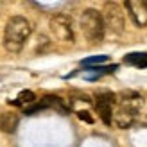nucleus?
Here are the masks:
<instances>
[{
    "label": "nucleus",
    "mask_w": 147,
    "mask_h": 147,
    "mask_svg": "<svg viewBox=\"0 0 147 147\" xmlns=\"http://www.w3.org/2000/svg\"><path fill=\"white\" fill-rule=\"evenodd\" d=\"M31 36V24L24 16H13L4 31V47L9 52H20Z\"/></svg>",
    "instance_id": "1"
},
{
    "label": "nucleus",
    "mask_w": 147,
    "mask_h": 147,
    "mask_svg": "<svg viewBox=\"0 0 147 147\" xmlns=\"http://www.w3.org/2000/svg\"><path fill=\"white\" fill-rule=\"evenodd\" d=\"M81 31H83L84 38L90 43H100L104 38V22H102V14L95 9H86L81 14Z\"/></svg>",
    "instance_id": "2"
},
{
    "label": "nucleus",
    "mask_w": 147,
    "mask_h": 147,
    "mask_svg": "<svg viewBox=\"0 0 147 147\" xmlns=\"http://www.w3.org/2000/svg\"><path fill=\"white\" fill-rule=\"evenodd\" d=\"M50 32L54 34V38L61 43H72L74 41V29L72 22L67 14H54L50 18Z\"/></svg>",
    "instance_id": "3"
},
{
    "label": "nucleus",
    "mask_w": 147,
    "mask_h": 147,
    "mask_svg": "<svg viewBox=\"0 0 147 147\" xmlns=\"http://www.w3.org/2000/svg\"><path fill=\"white\" fill-rule=\"evenodd\" d=\"M115 102H117V95L111 92H97V95H95L97 113L106 126H109L113 122V104Z\"/></svg>",
    "instance_id": "4"
},
{
    "label": "nucleus",
    "mask_w": 147,
    "mask_h": 147,
    "mask_svg": "<svg viewBox=\"0 0 147 147\" xmlns=\"http://www.w3.org/2000/svg\"><path fill=\"white\" fill-rule=\"evenodd\" d=\"M102 22H104V27H108L111 32L120 34L124 31V13L120 9V5L115 2H108L104 5V18H102Z\"/></svg>",
    "instance_id": "5"
},
{
    "label": "nucleus",
    "mask_w": 147,
    "mask_h": 147,
    "mask_svg": "<svg viewBox=\"0 0 147 147\" xmlns=\"http://www.w3.org/2000/svg\"><path fill=\"white\" fill-rule=\"evenodd\" d=\"M126 9L129 11L133 22L138 27H144L147 25V2H142V0H127L126 4Z\"/></svg>",
    "instance_id": "6"
},
{
    "label": "nucleus",
    "mask_w": 147,
    "mask_h": 147,
    "mask_svg": "<svg viewBox=\"0 0 147 147\" xmlns=\"http://www.w3.org/2000/svg\"><path fill=\"white\" fill-rule=\"evenodd\" d=\"M117 100H119V106L120 108H126V109H131V111L138 113L142 108V97L135 92H122L119 97H117Z\"/></svg>",
    "instance_id": "7"
},
{
    "label": "nucleus",
    "mask_w": 147,
    "mask_h": 147,
    "mask_svg": "<svg viewBox=\"0 0 147 147\" xmlns=\"http://www.w3.org/2000/svg\"><path fill=\"white\" fill-rule=\"evenodd\" d=\"M136 115H138V113L131 111V109H126V108H120V106H119V109L113 113V122L117 124V127L126 129V127H129L131 124L135 122Z\"/></svg>",
    "instance_id": "8"
},
{
    "label": "nucleus",
    "mask_w": 147,
    "mask_h": 147,
    "mask_svg": "<svg viewBox=\"0 0 147 147\" xmlns=\"http://www.w3.org/2000/svg\"><path fill=\"white\" fill-rule=\"evenodd\" d=\"M18 115L13 113V111H7V113H2L0 115V129L4 133H14L18 127Z\"/></svg>",
    "instance_id": "9"
},
{
    "label": "nucleus",
    "mask_w": 147,
    "mask_h": 147,
    "mask_svg": "<svg viewBox=\"0 0 147 147\" xmlns=\"http://www.w3.org/2000/svg\"><path fill=\"white\" fill-rule=\"evenodd\" d=\"M41 102L45 104V108H54L63 115L68 113V106L65 104V100L61 97H57V95H45V97L41 99Z\"/></svg>",
    "instance_id": "10"
},
{
    "label": "nucleus",
    "mask_w": 147,
    "mask_h": 147,
    "mask_svg": "<svg viewBox=\"0 0 147 147\" xmlns=\"http://www.w3.org/2000/svg\"><path fill=\"white\" fill-rule=\"evenodd\" d=\"M124 63L127 65H135L138 68H145L147 67V54L145 52H133V54H127L124 57Z\"/></svg>",
    "instance_id": "11"
},
{
    "label": "nucleus",
    "mask_w": 147,
    "mask_h": 147,
    "mask_svg": "<svg viewBox=\"0 0 147 147\" xmlns=\"http://www.w3.org/2000/svg\"><path fill=\"white\" fill-rule=\"evenodd\" d=\"M36 100V95L31 90H24L18 93V100H14V104H32Z\"/></svg>",
    "instance_id": "12"
},
{
    "label": "nucleus",
    "mask_w": 147,
    "mask_h": 147,
    "mask_svg": "<svg viewBox=\"0 0 147 147\" xmlns=\"http://www.w3.org/2000/svg\"><path fill=\"white\" fill-rule=\"evenodd\" d=\"M106 61H108V56L100 54V56H92V57L83 59V65L84 67H95V65H100V63H106Z\"/></svg>",
    "instance_id": "13"
},
{
    "label": "nucleus",
    "mask_w": 147,
    "mask_h": 147,
    "mask_svg": "<svg viewBox=\"0 0 147 147\" xmlns=\"http://www.w3.org/2000/svg\"><path fill=\"white\" fill-rule=\"evenodd\" d=\"M41 109H45V104L43 102H38V104H32V106H29V108H25V115H36L38 111H41Z\"/></svg>",
    "instance_id": "14"
},
{
    "label": "nucleus",
    "mask_w": 147,
    "mask_h": 147,
    "mask_svg": "<svg viewBox=\"0 0 147 147\" xmlns=\"http://www.w3.org/2000/svg\"><path fill=\"white\" fill-rule=\"evenodd\" d=\"M77 117H79V120H83V122H86V124H93V117L90 115V111L79 109V111H77Z\"/></svg>",
    "instance_id": "15"
}]
</instances>
